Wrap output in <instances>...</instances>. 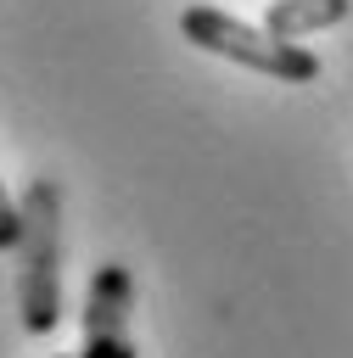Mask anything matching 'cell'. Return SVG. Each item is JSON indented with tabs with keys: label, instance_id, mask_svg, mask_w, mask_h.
I'll return each mask as SVG.
<instances>
[{
	"label": "cell",
	"instance_id": "cell-1",
	"mask_svg": "<svg viewBox=\"0 0 353 358\" xmlns=\"http://www.w3.org/2000/svg\"><path fill=\"white\" fill-rule=\"evenodd\" d=\"M17 308L28 336H50L62 319V185L28 179L17 201Z\"/></svg>",
	"mask_w": 353,
	"mask_h": 358
},
{
	"label": "cell",
	"instance_id": "cell-3",
	"mask_svg": "<svg viewBox=\"0 0 353 358\" xmlns=\"http://www.w3.org/2000/svg\"><path fill=\"white\" fill-rule=\"evenodd\" d=\"M129 302H134V280L123 263H106L90 280V302H84V341L90 336H129Z\"/></svg>",
	"mask_w": 353,
	"mask_h": 358
},
{
	"label": "cell",
	"instance_id": "cell-5",
	"mask_svg": "<svg viewBox=\"0 0 353 358\" xmlns=\"http://www.w3.org/2000/svg\"><path fill=\"white\" fill-rule=\"evenodd\" d=\"M78 358H134V347H129V336H90Z\"/></svg>",
	"mask_w": 353,
	"mask_h": 358
},
{
	"label": "cell",
	"instance_id": "cell-4",
	"mask_svg": "<svg viewBox=\"0 0 353 358\" xmlns=\"http://www.w3.org/2000/svg\"><path fill=\"white\" fill-rule=\"evenodd\" d=\"M342 17H347V0H269L263 28H269L275 39H303V34L336 28Z\"/></svg>",
	"mask_w": 353,
	"mask_h": 358
},
{
	"label": "cell",
	"instance_id": "cell-2",
	"mask_svg": "<svg viewBox=\"0 0 353 358\" xmlns=\"http://www.w3.org/2000/svg\"><path fill=\"white\" fill-rule=\"evenodd\" d=\"M179 34L196 45V50H213V56H230L263 78H280V84H308L319 78V56L303 50L297 39H275L269 28L258 34L252 22L230 17V11H213V6H191L179 17Z\"/></svg>",
	"mask_w": 353,
	"mask_h": 358
},
{
	"label": "cell",
	"instance_id": "cell-6",
	"mask_svg": "<svg viewBox=\"0 0 353 358\" xmlns=\"http://www.w3.org/2000/svg\"><path fill=\"white\" fill-rule=\"evenodd\" d=\"M11 246H17V201L0 185V252H11Z\"/></svg>",
	"mask_w": 353,
	"mask_h": 358
}]
</instances>
